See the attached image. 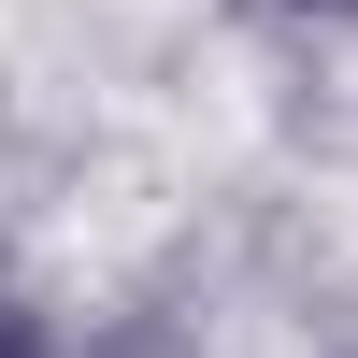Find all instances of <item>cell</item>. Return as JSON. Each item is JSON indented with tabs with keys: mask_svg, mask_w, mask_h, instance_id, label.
Listing matches in <instances>:
<instances>
[{
	"mask_svg": "<svg viewBox=\"0 0 358 358\" xmlns=\"http://www.w3.org/2000/svg\"><path fill=\"white\" fill-rule=\"evenodd\" d=\"M0 358H57V330H43V315L15 301V287H0Z\"/></svg>",
	"mask_w": 358,
	"mask_h": 358,
	"instance_id": "cell-1",
	"label": "cell"
},
{
	"mask_svg": "<svg viewBox=\"0 0 358 358\" xmlns=\"http://www.w3.org/2000/svg\"><path fill=\"white\" fill-rule=\"evenodd\" d=\"M273 15H358V0H273Z\"/></svg>",
	"mask_w": 358,
	"mask_h": 358,
	"instance_id": "cell-2",
	"label": "cell"
}]
</instances>
